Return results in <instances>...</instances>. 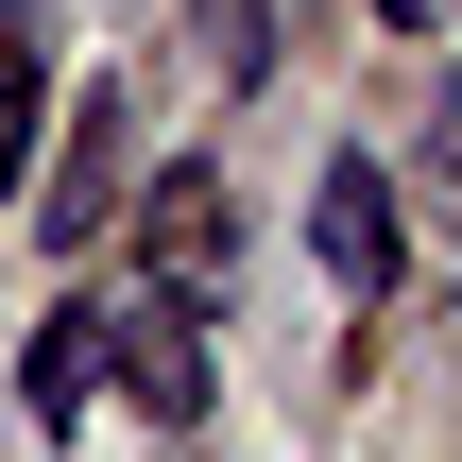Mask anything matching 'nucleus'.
<instances>
[{
  "mask_svg": "<svg viewBox=\"0 0 462 462\" xmlns=\"http://www.w3.org/2000/svg\"><path fill=\"white\" fill-rule=\"evenodd\" d=\"M86 377H103V309H51V326H34V360H17L34 429H69V411H86Z\"/></svg>",
  "mask_w": 462,
  "mask_h": 462,
  "instance_id": "obj_5",
  "label": "nucleus"
},
{
  "mask_svg": "<svg viewBox=\"0 0 462 462\" xmlns=\"http://www.w3.org/2000/svg\"><path fill=\"white\" fill-rule=\"evenodd\" d=\"M377 17H394V34H446V17H462V0H377Z\"/></svg>",
  "mask_w": 462,
  "mask_h": 462,
  "instance_id": "obj_9",
  "label": "nucleus"
},
{
  "mask_svg": "<svg viewBox=\"0 0 462 462\" xmlns=\"http://www.w3.org/2000/svg\"><path fill=\"white\" fill-rule=\"evenodd\" d=\"M34 86H51V0H0V189L34 154Z\"/></svg>",
  "mask_w": 462,
  "mask_h": 462,
  "instance_id": "obj_6",
  "label": "nucleus"
},
{
  "mask_svg": "<svg viewBox=\"0 0 462 462\" xmlns=\"http://www.w3.org/2000/svg\"><path fill=\"white\" fill-rule=\"evenodd\" d=\"M206 34H223V86H257V69H274V0H206Z\"/></svg>",
  "mask_w": 462,
  "mask_h": 462,
  "instance_id": "obj_8",
  "label": "nucleus"
},
{
  "mask_svg": "<svg viewBox=\"0 0 462 462\" xmlns=\"http://www.w3.org/2000/svg\"><path fill=\"white\" fill-rule=\"evenodd\" d=\"M394 240H411L394 154H377V137H343V154H326V189H309V257H326V291H343V309H377V291H394Z\"/></svg>",
  "mask_w": 462,
  "mask_h": 462,
  "instance_id": "obj_2",
  "label": "nucleus"
},
{
  "mask_svg": "<svg viewBox=\"0 0 462 462\" xmlns=\"http://www.w3.org/2000/svg\"><path fill=\"white\" fill-rule=\"evenodd\" d=\"M137 206H154L137 240H154V274H171V291H223V274H240V206H223V171H206V154H171Z\"/></svg>",
  "mask_w": 462,
  "mask_h": 462,
  "instance_id": "obj_4",
  "label": "nucleus"
},
{
  "mask_svg": "<svg viewBox=\"0 0 462 462\" xmlns=\"http://www.w3.org/2000/svg\"><path fill=\"white\" fill-rule=\"evenodd\" d=\"M103 360H120V394H137L154 429H206V411H223V377H206V291H171V274H120Z\"/></svg>",
  "mask_w": 462,
  "mask_h": 462,
  "instance_id": "obj_1",
  "label": "nucleus"
},
{
  "mask_svg": "<svg viewBox=\"0 0 462 462\" xmlns=\"http://www.w3.org/2000/svg\"><path fill=\"white\" fill-rule=\"evenodd\" d=\"M429 223H446V240H462V69H446V86H429Z\"/></svg>",
  "mask_w": 462,
  "mask_h": 462,
  "instance_id": "obj_7",
  "label": "nucleus"
},
{
  "mask_svg": "<svg viewBox=\"0 0 462 462\" xmlns=\"http://www.w3.org/2000/svg\"><path fill=\"white\" fill-rule=\"evenodd\" d=\"M120 171H137V103H120V86H86V103H69V137H51V189H34V240H51V257H86V240L120 223Z\"/></svg>",
  "mask_w": 462,
  "mask_h": 462,
  "instance_id": "obj_3",
  "label": "nucleus"
}]
</instances>
